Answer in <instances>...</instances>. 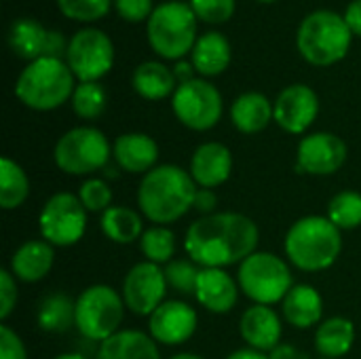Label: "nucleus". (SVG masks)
I'll return each mask as SVG.
<instances>
[{
    "label": "nucleus",
    "instance_id": "obj_1",
    "mask_svg": "<svg viewBox=\"0 0 361 359\" xmlns=\"http://www.w3.org/2000/svg\"><path fill=\"white\" fill-rule=\"evenodd\" d=\"M258 226L252 218L235 212L203 216L186 231L184 250L203 269H224L241 264L258 248Z\"/></svg>",
    "mask_w": 361,
    "mask_h": 359
},
{
    "label": "nucleus",
    "instance_id": "obj_2",
    "mask_svg": "<svg viewBox=\"0 0 361 359\" xmlns=\"http://www.w3.org/2000/svg\"><path fill=\"white\" fill-rule=\"evenodd\" d=\"M197 188L190 171L178 165H159L142 178L137 205L150 222L167 226L192 209Z\"/></svg>",
    "mask_w": 361,
    "mask_h": 359
},
{
    "label": "nucleus",
    "instance_id": "obj_3",
    "mask_svg": "<svg viewBox=\"0 0 361 359\" xmlns=\"http://www.w3.org/2000/svg\"><path fill=\"white\" fill-rule=\"evenodd\" d=\"M283 248L288 260L296 269L307 273L326 271L341 256V229L334 226L328 218L305 216L290 226Z\"/></svg>",
    "mask_w": 361,
    "mask_h": 359
},
{
    "label": "nucleus",
    "instance_id": "obj_4",
    "mask_svg": "<svg viewBox=\"0 0 361 359\" xmlns=\"http://www.w3.org/2000/svg\"><path fill=\"white\" fill-rule=\"evenodd\" d=\"M74 78L76 76L63 59L40 57L23 68L15 83V95L32 110H55L74 95Z\"/></svg>",
    "mask_w": 361,
    "mask_h": 359
},
{
    "label": "nucleus",
    "instance_id": "obj_5",
    "mask_svg": "<svg viewBox=\"0 0 361 359\" xmlns=\"http://www.w3.org/2000/svg\"><path fill=\"white\" fill-rule=\"evenodd\" d=\"M353 32L349 30L345 17L334 11L322 8L307 15L298 28L296 44L300 55L311 66H334L338 63L351 47Z\"/></svg>",
    "mask_w": 361,
    "mask_h": 359
},
{
    "label": "nucleus",
    "instance_id": "obj_6",
    "mask_svg": "<svg viewBox=\"0 0 361 359\" xmlns=\"http://www.w3.org/2000/svg\"><path fill=\"white\" fill-rule=\"evenodd\" d=\"M148 42L163 59H182L197 42V15L186 2L159 4L146 25Z\"/></svg>",
    "mask_w": 361,
    "mask_h": 359
},
{
    "label": "nucleus",
    "instance_id": "obj_7",
    "mask_svg": "<svg viewBox=\"0 0 361 359\" xmlns=\"http://www.w3.org/2000/svg\"><path fill=\"white\" fill-rule=\"evenodd\" d=\"M239 290L254 300V305L283 303L288 292L294 288L292 273L283 258L269 252H254L239 264L237 273Z\"/></svg>",
    "mask_w": 361,
    "mask_h": 359
},
{
    "label": "nucleus",
    "instance_id": "obj_8",
    "mask_svg": "<svg viewBox=\"0 0 361 359\" xmlns=\"http://www.w3.org/2000/svg\"><path fill=\"white\" fill-rule=\"evenodd\" d=\"M74 303V326L85 339L104 343L118 332L125 303L114 288L102 284L91 286L85 292H80V296Z\"/></svg>",
    "mask_w": 361,
    "mask_h": 359
},
{
    "label": "nucleus",
    "instance_id": "obj_9",
    "mask_svg": "<svg viewBox=\"0 0 361 359\" xmlns=\"http://www.w3.org/2000/svg\"><path fill=\"white\" fill-rule=\"evenodd\" d=\"M112 150L106 135L95 127H74L55 144V165L68 176H89L106 167Z\"/></svg>",
    "mask_w": 361,
    "mask_h": 359
},
{
    "label": "nucleus",
    "instance_id": "obj_10",
    "mask_svg": "<svg viewBox=\"0 0 361 359\" xmlns=\"http://www.w3.org/2000/svg\"><path fill=\"white\" fill-rule=\"evenodd\" d=\"M38 229L53 248H68L82 239L87 229V209L78 195L57 193L47 199L38 216Z\"/></svg>",
    "mask_w": 361,
    "mask_h": 359
},
{
    "label": "nucleus",
    "instance_id": "obj_11",
    "mask_svg": "<svg viewBox=\"0 0 361 359\" xmlns=\"http://www.w3.org/2000/svg\"><path fill=\"white\" fill-rule=\"evenodd\" d=\"M171 108L184 127L192 131H207L216 127L222 116V95L212 83L192 78L178 85L171 95Z\"/></svg>",
    "mask_w": 361,
    "mask_h": 359
},
{
    "label": "nucleus",
    "instance_id": "obj_12",
    "mask_svg": "<svg viewBox=\"0 0 361 359\" xmlns=\"http://www.w3.org/2000/svg\"><path fill=\"white\" fill-rule=\"evenodd\" d=\"M66 61L80 83H97L114 63L112 40L95 28H85L68 42Z\"/></svg>",
    "mask_w": 361,
    "mask_h": 359
},
{
    "label": "nucleus",
    "instance_id": "obj_13",
    "mask_svg": "<svg viewBox=\"0 0 361 359\" xmlns=\"http://www.w3.org/2000/svg\"><path fill=\"white\" fill-rule=\"evenodd\" d=\"M167 288L165 271L159 264L140 262L131 267L123 281V303L131 313L150 317L165 303Z\"/></svg>",
    "mask_w": 361,
    "mask_h": 359
},
{
    "label": "nucleus",
    "instance_id": "obj_14",
    "mask_svg": "<svg viewBox=\"0 0 361 359\" xmlns=\"http://www.w3.org/2000/svg\"><path fill=\"white\" fill-rule=\"evenodd\" d=\"M347 161V144L343 138L319 131L305 135L296 150V171L309 176H332Z\"/></svg>",
    "mask_w": 361,
    "mask_h": 359
},
{
    "label": "nucleus",
    "instance_id": "obj_15",
    "mask_svg": "<svg viewBox=\"0 0 361 359\" xmlns=\"http://www.w3.org/2000/svg\"><path fill=\"white\" fill-rule=\"evenodd\" d=\"M275 123L288 133H305L319 114V97L307 85H290L283 89L275 104Z\"/></svg>",
    "mask_w": 361,
    "mask_h": 359
},
{
    "label": "nucleus",
    "instance_id": "obj_16",
    "mask_svg": "<svg viewBox=\"0 0 361 359\" xmlns=\"http://www.w3.org/2000/svg\"><path fill=\"white\" fill-rule=\"evenodd\" d=\"M197 311L182 300H165L150 317L148 332L161 345H182L197 330Z\"/></svg>",
    "mask_w": 361,
    "mask_h": 359
},
{
    "label": "nucleus",
    "instance_id": "obj_17",
    "mask_svg": "<svg viewBox=\"0 0 361 359\" xmlns=\"http://www.w3.org/2000/svg\"><path fill=\"white\" fill-rule=\"evenodd\" d=\"M233 154L220 142L201 144L190 159V176L199 188H216L231 178Z\"/></svg>",
    "mask_w": 361,
    "mask_h": 359
},
{
    "label": "nucleus",
    "instance_id": "obj_18",
    "mask_svg": "<svg viewBox=\"0 0 361 359\" xmlns=\"http://www.w3.org/2000/svg\"><path fill=\"white\" fill-rule=\"evenodd\" d=\"M239 332L243 341L250 345V349L271 353L281 341V320L271 307L254 305L241 315Z\"/></svg>",
    "mask_w": 361,
    "mask_h": 359
},
{
    "label": "nucleus",
    "instance_id": "obj_19",
    "mask_svg": "<svg viewBox=\"0 0 361 359\" xmlns=\"http://www.w3.org/2000/svg\"><path fill=\"white\" fill-rule=\"evenodd\" d=\"M199 305L209 313H228L239 298V284L224 269H201L197 296Z\"/></svg>",
    "mask_w": 361,
    "mask_h": 359
},
{
    "label": "nucleus",
    "instance_id": "obj_20",
    "mask_svg": "<svg viewBox=\"0 0 361 359\" xmlns=\"http://www.w3.org/2000/svg\"><path fill=\"white\" fill-rule=\"evenodd\" d=\"M116 165L127 174H148L159 159L157 142L146 133H123L112 146Z\"/></svg>",
    "mask_w": 361,
    "mask_h": 359
},
{
    "label": "nucleus",
    "instance_id": "obj_21",
    "mask_svg": "<svg viewBox=\"0 0 361 359\" xmlns=\"http://www.w3.org/2000/svg\"><path fill=\"white\" fill-rule=\"evenodd\" d=\"M55 260L53 245L44 239H32L19 245L11 258V273L15 279L34 284L47 277Z\"/></svg>",
    "mask_w": 361,
    "mask_h": 359
},
{
    "label": "nucleus",
    "instance_id": "obj_22",
    "mask_svg": "<svg viewBox=\"0 0 361 359\" xmlns=\"http://www.w3.org/2000/svg\"><path fill=\"white\" fill-rule=\"evenodd\" d=\"M281 311H283V317L288 320L290 326H294L298 330H307V328H313L315 324L322 322L324 298L313 286L298 284L283 298Z\"/></svg>",
    "mask_w": 361,
    "mask_h": 359
},
{
    "label": "nucleus",
    "instance_id": "obj_23",
    "mask_svg": "<svg viewBox=\"0 0 361 359\" xmlns=\"http://www.w3.org/2000/svg\"><path fill=\"white\" fill-rule=\"evenodd\" d=\"M231 121L241 133H260L275 121V108L269 97L258 91H247L239 95L231 106Z\"/></svg>",
    "mask_w": 361,
    "mask_h": 359
},
{
    "label": "nucleus",
    "instance_id": "obj_24",
    "mask_svg": "<svg viewBox=\"0 0 361 359\" xmlns=\"http://www.w3.org/2000/svg\"><path fill=\"white\" fill-rule=\"evenodd\" d=\"M97 359H161L157 341L140 330H118L102 343Z\"/></svg>",
    "mask_w": 361,
    "mask_h": 359
},
{
    "label": "nucleus",
    "instance_id": "obj_25",
    "mask_svg": "<svg viewBox=\"0 0 361 359\" xmlns=\"http://www.w3.org/2000/svg\"><path fill=\"white\" fill-rule=\"evenodd\" d=\"M190 63L201 76H218L231 63V44L220 32H207L197 38Z\"/></svg>",
    "mask_w": 361,
    "mask_h": 359
},
{
    "label": "nucleus",
    "instance_id": "obj_26",
    "mask_svg": "<svg viewBox=\"0 0 361 359\" xmlns=\"http://www.w3.org/2000/svg\"><path fill=\"white\" fill-rule=\"evenodd\" d=\"M355 343V326L347 317H330L317 326L315 349L324 359H338L347 355Z\"/></svg>",
    "mask_w": 361,
    "mask_h": 359
},
{
    "label": "nucleus",
    "instance_id": "obj_27",
    "mask_svg": "<svg viewBox=\"0 0 361 359\" xmlns=\"http://www.w3.org/2000/svg\"><path fill=\"white\" fill-rule=\"evenodd\" d=\"M133 89L150 102L165 99L176 93V74L161 61H144L133 72Z\"/></svg>",
    "mask_w": 361,
    "mask_h": 359
},
{
    "label": "nucleus",
    "instance_id": "obj_28",
    "mask_svg": "<svg viewBox=\"0 0 361 359\" xmlns=\"http://www.w3.org/2000/svg\"><path fill=\"white\" fill-rule=\"evenodd\" d=\"M8 44L19 57L36 61L47 53L49 32L34 19H17L8 30Z\"/></svg>",
    "mask_w": 361,
    "mask_h": 359
},
{
    "label": "nucleus",
    "instance_id": "obj_29",
    "mask_svg": "<svg viewBox=\"0 0 361 359\" xmlns=\"http://www.w3.org/2000/svg\"><path fill=\"white\" fill-rule=\"evenodd\" d=\"M104 235L121 245L133 243L144 235V224L142 218L135 209L131 207H123V205H112L102 214V222H99Z\"/></svg>",
    "mask_w": 361,
    "mask_h": 359
},
{
    "label": "nucleus",
    "instance_id": "obj_30",
    "mask_svg": "<svg viewBox=\"0 0 361 359\" xmlns=\"http://www.w3.org/2000/svg\"><path fill=\"white\" fill-rule=\"evenodd\" d=\"M74 311H76V303H72L66 294L55 292L42 298V303L38 305L36 320L44 332L61 334L74 326Z\"/></svg>",
    "mask_w": 361,
    "mask_h": 359
},
{
    "label": "nucleus",
    "instance_id": "obj_31",
    "mask_svg": "<svg viewBox=\"0 0 361 359\" xmlns=\"http://www.w3.org/2000/svg\"><path fill=\"white\" fill-rule=\"evenodd\" d=\"M30 195V180L19 163L4 157L0 161V207L11 212L23 205Z\"/></svg>",
    "mask_w": 361,
    "mask_h": 359
},
{
    "label": "nucleus",
    "instance_id": "obj_32",
    "mask_svg": "<svg viewBox=\"0 0 361 359\" xmlns=\"http://www.w3.org/2000/svg\"><path fill=\"white\" fill-rule=\"evenodd\" d=\"M328 220L341 231L361 226V195L355 190H343L332 197L328 205Z\"/></svg>",
    "mask_w": 361,
    "mask_h": 359
},
{
    "label": "nucleus",
    "instance_id": "obj_33",
    "mask_svg": "<svg viewBox=\"0 0 361 359\" xmlns=\"http://www.w3.org/2000/svg\"><path fill=\"white\" fill-rule=\"evenodd\" d=\"M140 250L146 262L167 264L171 262V256L176 252V237L167 226H152L140 237Z\"/></svg>",
    "mask_w": 361,
    "mask_h": 359
},
{
    "label": "nucleus",
    "instance_id": "obj_34",
    "mask_svg": "<svg viewBox=\"0 0 361 359\" xmlns=\"http://www.w3.org/2000/svg\"><path fill=\"white\" fill-rule=\"evenodd\" d=\"M72 108L76 116L93 121L106 110V91L99 83H80L72 95Z\"/></svg>",
    "mask_w": 361,
    "mask_h": 359
},
{
    "label": "nucleus",
    "instance_id": "obj_35",
    "mask_svg": "<svg viewBox=\"0 0 361 359\" xmlns=\"http://www.w3.org/2000/svg\"><path fill=\"white\" fill-rule=\"evenodd\" d=\"M165 279L167 286L178 292L180 296H197V284H199V275L201 269L197 267V262L192 260H171L165 264Z\"/></svg>",
    "mask_w": 361,
    "mask_h": 359
},
{
    "label": "nucleus",
    "instance_id": "obj_36",
    "mask_svg": "<svg viewBox=\"0 0 361 359\" xmlns=\"http://www.w3.org/2000/svg\"><path fill=\"white\" fill-rule=\"evenodd\" d=\"M78 199L87 212H102L104 214L108 207H112V190L99 178L85 180L78 188Z\"/></svg>",
    "mask_w": 361,
    "mask_h": 359
},
{
    "label": "nucleus",
    "instance_id": "obj_37",
    "mask_svg": "<svg viewBox=\"0 0 361 359\" xmlns=\"http://www.w3.org/2000/svg\"><path fill=\"white\" fill-rule=\"evenodd\" d=\"M57 4L59 11L74 21H95L110 11L112 0H57Z\"/></svg>",
    "mask_w": 361,
    "mask_h": 359
},
{
    "label": "nucleus",
    "instance_id": "obj_38",
    "mask_svg": "<svg viewBox=\"0 0 361 359\" xmlns=\"http://www.w3.org/2000/svg\"><path fill=\"white\" fill-rule=\"evenodd\" d=\"M190 8L205 23H224L235 13V0H190Z\"/></svg>",
    "mask_w": 361,
    "mask_h": 359
},
{
    "label": "nucleus",
    "instance_id": "obj_39",
    "mask_svg": "<svg viewBox=\"0 0 361 359\" xmlns=\"http://www.w3.org/2000/svg\"><path fill=\"white\" fill-rule=\"evenodd\" d=\"M114 8L125 21H133V23L150 19L154 11L152 0H114Z\"/></svg>",
    "mask_w": 361,
    "mask_h": 359
},
{
    "label": "nucleus",
    "instance_id": "obj_40",
    "mask_svg": "<svg viewBox=\"0 0 361 359\" xmlns=\"http://www.w3.org/2000/svg\"><path fill=\"white\" fill-rule=\"evenodd\" d=\"M17 305V284L11 271H0V320H8Z\"/></svg>",
    "mask_w": 361,
    "mask_h": 359
},
{
    "label": "nucleus",
    "instance_id": "obj_41",
    "mask_svg": "<svg viewBox=\"0 0 361 359\" xmlns=\"http://www.w3.org/2000/svg\"><path fill=\"white\" fill-rule=\"evenodd\" d=\"M0 359H27L23 341L8 326H0Z\"/></svg>",
    "mask_w": 361,
    "mask_h": 359
},
{
    "label": "nucleus",
    "instance_id": "obj_42",
    "mask_svg": "<svg viewBox=\"0 0 361 359\" xmlns=\"http://www.w3.org/2000/svg\"><path fill=\"white\" fill-rule=\"evenodd\" d=\"M216 205H218V195L212 188H197V195H195V201H192V209H197L203 216H212Z\"/></svg>",
    "mask_w": 361,
    "mask_h": 359
},
{
    "label": "nucleus",
    "instance_id": "obj_43",
    "mask_svg": "<svg viewBox=\"0 0 361 359\" xmlns=\"http://www.w3.org/2000/svg\"><path fill=\"white\" fill-rule=\"evenodd\" d=\"M345 21H347V25H349V30H351L353 34L361 36V0H353V2L347 6Z\"/></svg>",
    "mask_w": 361,
    "mask_h": 359
},
{
    "label": "nucleus",
    "instance_id": "obj_44",
    "mask_svg": "<svg viewBox=\"0 0 361 359\" xmlns=\"http://www.w3.org/2000/svg\"><path fill=\"white\" fill-rule=\"evenodd\" d=\"M269 359H309L305 353H300L296 347L292 345H277L271 353H269Z\"/></svg>",
    "mask_w": 361,
    "mask_h": 359
},
{
    "label": "nucleus",
    "instance_id": "obj_45",
    "mask_svg": "<svg viewBox=\"0 0 361 359\" xmlns=\"http://www.w3.org/2000/svg\"><path fill=\"white\" fill-rule=\"evenodd\" d=\"M192 72H197V70H195V66H192V63H184V61H178V63H176V68H173L176 80H180V83L192 80Z\"/></svg>",
    "mask_w": 361,
    "mask_h": 359
},
{
    "label": "nucleus",
    "instance_id": "obj_46",
    "mask_svg": "<svg viewBox=\"0 0 361 359\" xmlns=\"http://www.w3.org/2000/svg\"><path fill=\"white\" fill-rule=\"evenodd\" d=\"M226 359H269V355H264V353H260V351H256V349H239V351H233L231 355Z\"/></svg>",
    "mask_w": 361,
    "mask_h": 359
},
{
    "label": "nucleus",
    "instance_id": "obj_47",
    "mask_svg": "<svg viewBox=\"0 0 361 359\" xmlns=\"http://www.w3.org/2000/svg\"><path fill=\"white\" fill-rule=\"evenodd\" d=\"M55 359H89V358H85V355H80V353H61V355H57Z\"/></svg>",
    "mask_w": 361,
    "mask_h": 359
},
{
    "label": "nucleus",
    "instance_id": "obj_48",
    "mask_svg": "<svg viewBox=\"0 0 361 359\" xmlns=\"http://www.w3.org/2000/svg\"><path fill=\"white\" fill-rule=\"evenodd\" d=\"M169 359H203L201 355H197V353H178V355H173V358Z\"/></svg>",
    "mask_w": 361,
    "mask_h": 359
},
{
    "label": "nucleus",
    "instance_id": "obj_49",
    "mask_svg": "<svg viewBox=\"0 0 361 359\" xmlns=\"http://www.w3.org/2000/svg\"><path fill=\"white\" fill-rule=\"evenodd\" d=\"M260 2H277V0H260Z\"/></svg>",
    "mask_w": 361,
    "mask_h": 359
},
{
    "label": "nucleus",
    "instance_id": "obj_50",
    "mask_svg": "<svg viewBox=\"0 0 361 359\" xmlns=\"http://www.w3.org/2000/svg\"><path fill=\"white\" fill-rule=\"evenodd\" d=\"M322 359H324V358H322Z\"/></svg>",
    "mask_w": 361,
    "mask_h": 359
}]
</instances>
